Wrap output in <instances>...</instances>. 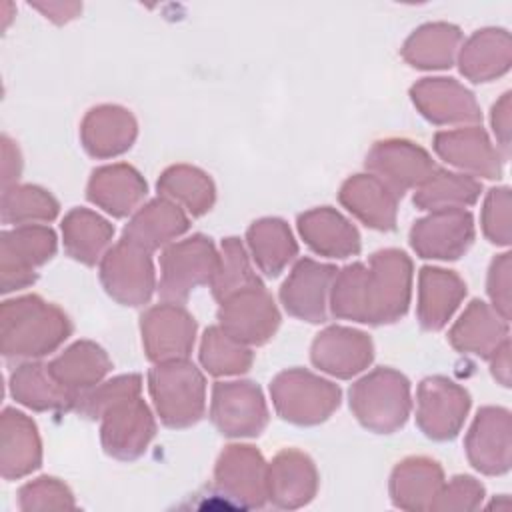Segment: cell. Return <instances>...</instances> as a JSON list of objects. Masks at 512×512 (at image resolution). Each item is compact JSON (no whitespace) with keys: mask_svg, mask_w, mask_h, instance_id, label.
Returning a JSON list of instances; mask_svg holds the SVG:
<instances>
[{"mask_svg":"<svg viewBox=\"0 0 512 512\" xmlns=\"http://www.w3.org/2000/svg\"><path fill=\"white\" fill-rule=\"evenodd\" d=\"M56 198L40 186L10 184L2 192V220L6 224L50 222L58 214Z\"/></svg>","mask_w":512,"mask_h":512,"instance_id":"cell-40","label":"cell"},{"mask_svg":"<svg viewBox=\"0 0 512 512\" xmlns=\"http://www.w3.org/2000/svg\"><path fill=\"white\" fill-rule=\"evenodd\" d=\"M144 196L146 182L128 164L102 166L92 172L88 182V200L116 218L128 216Z\"/></svg>","mask_w":512,"mask_h":512,"instance_id":"cell-26","label":"cell"},{"mask_svg":"<svg viewBox=\"0 0 512 512\" xmlns=\"http://www.w3.org/2000/svg\"><path fill=\"white\" fill-rule=\"evenodd\" d=\"M110 368L112 362L108 354L90 340H80L72 344L48 364L54 380L72 396H76V402L84 392L98 386V382L110 372Z\"/></svg>","mask_w":512,"mask_h":512,"instance_id":"cell-27","label":"cell"},{"mask_svg":"<svg viewBox=\"0 0 512 512\" xmlns=\"http://www.w3.org/2000/svg\"><path fill=\"white\" fill-rule=\"evenodd\" d=\"M434 150L448 164L468 170L484 178H500L502 160L498 150L490 144L488 134L480 126L438 132L434 136Z\"/></svg>","mask_w":512,"mask_h":512,"instance_id":"cell-21","label":"cell"},{"mask_svg":"<svg viewBox=\"0 0 512 512\" xmlns=\"http://www.w3.org/2000/svg\"><path fill=\"white\" fill-rule=\"evenodd\" d=\"M270 394L276 412L300 426L324 422L340 404L336 384L302 368L280 372L270 384Z\"/></svg>","mask_w":512,"mask_h":512,"instance_id":"cell-5","label":"cell"},{"mask_svg":"<svg viewBox=\"0 0 512 512\" xmlns=\"http://www.w3.org/2000/svg\"><path fill=\"white\" fill-rule=\"evenodd\" d=\"M412 262L402 250H380L372 254L364 276L366 324H388L400 320L410 304Z\"/></svg>","mask_w":512,"mask_h":512,"instance_id":"cell-4","label":"cell"},{"mask_svg":"<svg viewBox=\"0 0 512 512\" xmlns=\"http://www.w3.org/2000/svg\"><path fill=\"white\" fill-rule=\"evenodd\" d=\"M298 230L304 242L328 258H348L360 252L358 230L334 208L322 206L298 216Z\"/></svg>","mask_w":512,"mask_h":512,"instance_id":"cell-25","label":"cell"},{"mask_svg":"<svg viewBox=\"0 0 512 512\" xmlns=\"http://www.w3.org/2000/svg\"><path fill=\"white\" fill-rule=\"evenodd\" d=\"M488 294L492 298L494 310L502 318H510V254H500L488 274Z\"/></svg>","mask_w":512,"mask_h":512,"instance_id":"cell-45","label":"cell"},{"mask_svg":"<svg viewBox=\"0 0 512 512\" xmlns=\"http://www.w3.org/2000/svg\"><path fill=\"white\" fill-rule=\"evenodd\" d=\"M216 266L218 252L202 234L170 244L160 256V296L168 302L186 300L196 286L212 282Z\"/></svg>","mask_w":512,"mask_h":512,"instance_id":"cell-6","label":"cell"},{"mask_svg":"<svg viewBox=\"0 0 512 512\" xmlns=\"http://www.w3.org/2000/svg\"><path fill=\"white\" fill-rule=\"evenodd\" d=\"M340 202L366 226L392 230L398 196L374 174H354L340 188Z\"/></svg>","mask_w":512,"mask_h":512,"instance_id":"cell-24","label":"cell"},{"mask_svg":"<svg viewBox=\"0 0 512 512\" xmlns=\"http://www.w3.org/2000/svg\"><path fill=\"white\" fill-rule=\"evenodd\" d=\"M442 490V470L430 458H408L394 468L392 496L398 506L422 508V496H438Z\"/></svg>","mask_w":512,"mask_h":512,"instance_id":"cell-39","label":"cell"},{"mask_svg":"<svg viewBox=\"0 0 512 512\" xmlns=\"http://www.w3.org/2000/svg\"><path fill=\"white\" fill-rule=\"evenodd\" d=\"M148 384L166 426L186 428L202 418L206 406L204 376L186 358L156 364L148 374Z\"/></svg>","mask_w":512,"mask_h":512,"instance_id":"cell-3","label":"cell"},{"mask_svg":"<svg viewBox=\"0 0 512 512\" xmlns=\"http://www.w3.org/2000/svg\"><path fill=\"white\" fill-rule=\"evenodd\" d=\"M218 320L220 328L236 340L244 344H264L274 336L280 314L264 286H252L222 300Z\"/></svg>","mask_w":512,"mask_h":512,"instance_id":"cell-10","label":"cell"},{"mask_svg":"<svg viewBox=\"0 0 512 512\" xmlns=\"http://www.w3.org/2000/svg\"><path fill=\"white\" fill-rule=\"evenodd\" d=\"M0 466L6 480L20 478L40 466L42 450L36 424L22 412L6 408L2 412Z\"/></svg>","mask_w":512,"mask_h":512,"instance_id":"cell-29","label":"cell"},{"mask_svg":"<svg viewBox=\"0 0 512 512\" xmlns=\"http://www.w3.org/2000/svg\"><path fill=\"white\" fill-rule=\"evenodd\" d=\"M216 484L228 496L260 506L268 496V466L252 446H226L216 464Z\"/></svg>","mask_w":512,"mask_h":512,"instance_id":"cell-17","label":"cell"},{"mask_svg":"<svg viewBox=\"0 0 512 512\" xmlns=\"http://www.w3.org/2000/svg\"><path fill=\"white\" fill-rule=\"evenodd\" d=\"M482 228L490 242L506 246L510 242V190L494 188L488 192L482 210Z\"/></svg>","mask_w":512,"mask_h":512,"instance_id":"cell-44","label":"cell"},{"mask_svg":"<svg viewBox=\"0 0 512 512\" xmlns=\"http://www.w3.org/2000/svg\"><path fill=\"white\" fill-rule=\"evenodd\" d=\"M336 268L320 264L310 258H302L286 278L280 290V298L288 314L318 324L326 320V296L334 282Z\"/></svg>","mask_w":512,"mask_h":512,"instance_id":"cell-16","label":"cell"},{"mask_svg":"<svg viewBox=\"0 0 512 512\" xmlns=\"http://www.w3.org/2000/svg\"><path fill=\"white\" fill-rule=\"evenodd\" d=\"M462 32L448 22H428L418 26L402 46V58L422 70L448 68L460 48Z\"/></svg>","mask_w":512,"mask_h":512,"instance_id":"cell-32","label":"cell"},{"mask_svg":"<svg viewBox=\"0 0 512 512\" xmlns=\"http://www.w3.org/2000/svg\"><path fill=\"white\" fill-rule=\"evenodd\" d=\"M62 236L66 252L82 262L96 264L114 236V228L108 220L86 208H74L64 216Z\"/></svg>","mask_w":512,"mask_h":512,"instance_id":"cell-35","label":"cell"},{"mask_svg":"<svg viewBox=\"0 0 512 512\" xmlns=\"http://www.w3.org/2000/svg\"><path fill=\"white\" fill-rule=\"evenodd\" d=\"M210 286L218 302L226 300L228 296L240 290L262 286L258 276L252 272L246 250L238 238H226L222 242V252L218 254V266Z\"/></svg>","mask_w":512,"mask_h":512,"instance_id":"cell-42","label":"cell"},{"mask_svg":"<svg viewBox=\"0 0 512 512\" xmlns=\"http://www.w3.org/2000/svg\"><path fill=\"white\" fill-rule=\"evenodd\" d=\"M2 156H4V162H2V170H4V188L10 186V182H14L20 174V168H22V162H20V154H18V148L12 144V140L8 136H2Z\"/></svg>","mask_w":512,"mask_h":512,"instance_id":"cell-48","label":"cell"},{"mask_svg":"<svg viewBox=\"0 0 512 512\" xmlns=\"http://www.w3.org/2000/svg\"><path fill=\"white\" fill-rule=\"evenodd\" d=\"M200 362L214 376L242 374L252 364V352L244 342L236 340L220 326H212L204 332L200 346Z\"/></svg>","mask_w":512,"mask_h":512,"instance_id":"cell-41","label":"cell"},{"mask_svg":"<svg viewBox=\"0 0 512 512\" xmlns=\"http://www.w3.org/2000/svg\"><path fill=\"white\" fill-rule=\"evenodd\" d=\"M140 330L146 356L160 364L184 360L190 354L196 336V322L180 304L164 302L142 314Z\"/></svg>","mask_w":512,"mask_h":512,"instance_id":"cell-11","label":"cell"},{"mask_svg":"<svg viewBox=\"0 0 512 512\" xmlns=\"http://www.w3.org/2000/svg\"><path fill=\"white\" fill-rule=\"evenodd\" d=\"M158 192L164 198L182 204L192 216H202L208 212L216 198L210 176L188 164H178L164 170L158 180Z\"/></svg>","mask_w":512,"mask_h":512,"instance_id":"cell-37","label":"cell"},{"mask_svg":"<svg viewBox=\"0 0 512 512\" xmlns=\"http://www.w3.org/2000/svg\"><path fill=\"white\" fill-rule=\"evenodd\" d=\"M466 452L480 472H506L510 468V412L494 406L482 408L466 436Z\"/></svg>","mask_w":512,"mask_h":512,"instance_id":"cell-20","label":"cell"},{"mask_svg":"<svg viewBox=\"0 0 512 512\" xmlns=\"http://www.w3.org/2000/svg\"><path fill=\"white\" fill-rule=\"evenodd\" d=\"M412 102L434 124H464L482 118L474 94L454 78H422L410 90Z\"/></svg>","mask_w":512,"mask_h":512,"instance_id":"cell-18","label":"cell"},{"mask_svg":"<svg viewBox=\"0 0 512 512\" xmlns=\"http://www.w3.org/2000/svg\"><path fill=\"white\" fill-rule=\"evenodd\" d=\"M474 240L472 214L462 208L436 210L414 222L410 244L420 258L456 260Z\"/></svg>","mask_w":512,"mask_h":512,"instance_id":"cell-14","label":"cell"},{"mask_svg":"<svg viewBox=\"0 0 512 512\" xmlns=\"http://www.w3.org/2000/svg\"><path fill=\"white\" fill-rule=\"evenodd\" d=\"M450 344L462 354L490 358L508 340V320L482 300H472L452 326Z\"/></svg>","mask_w":512,"mask_h":512,"instance_id":"cell-23","label":"cell"},{"mask_svg":"<svg viewBox=\"0 0 512 512\" xmlns=\"http://www.w3.org/2000/svg\"><path fill=\"white\" fill-rule=\"evenodd\" d=\"M188 226L190 220L178 204L168 198H156L132 216L122 238L152 252L184 234Z\"/></svg>","mask_w":512,"mask_h":512,"instance_id":"cell-28","label":"cell"},{"mask_svg":"<svg viewBox=\"0 0 512 512\" xmlns=\"http://www.w3.org/2000/svg\"><path fill=\"white\" fill-rule=\"evenodd\" d=\"M316 468L298 450L280 452L268 466V496L280 506H298L314 496Z\"/></svg>","mask_w":512,"mask_h":512,"instance_id":"cell-33","label":"cell"},{"mask_svg":"<svg viewBox=\"0 0 512 512\" xmlns=\"http://www.w3.org/2000/svg\"><path fill=\"white\" fill-rule=\"evenodd\" d=\"M372 352V340L364 332L344 326H328L312 342L314 366L338 378L362 372L372 362Z\"/></svg>","mask_w":512,"mask_h":512,"instance_id":"cell-19","label":"cell"},{"mask_svg":"<svg viewBox=\"0 0 512 512\" xmlns=\"http://www.w3.org/2000/svg\"><path fill=\"white\" fill-rule=\"evenodd\" d=\"M480 182L472 176L448 172V170H434L432 176L418 186L414 194V204L422 210H450V208H464L474 204L480 196Z\"/></svg>","mask_w":512,"mask_h":512,"instance_id":"cell-38","label":"cell"},{"mask_svg":"<svg viewBox=\"0 0 512 512\" xmlns=\"http://www.w3.org/2000/svg\"><path fill=\"white\" fill-rule=\"evenodd\" d=\"M140 390H142V378L138 374L118 376L84 392L78 398L74 410L86 418H100L116 402L132 396H140Z\"/></svg>","mask_w":512,"mask_h":512,"instance_id":"cell-43","label":"cell"},{"mask_svg":"<svg viewBox=\"0 0 512 512\" xmlns=\"http://www.w3.org/2000/svg\"><path fill=\"white\" fill-rule=\"evenodd\" d=\"M100 280L106 292L120 304H146L156 286L150 252L122 238L102 256Z\"/></svg>","mask_w":512,"mask_h":512,"instance_id":"cell-8","label":"cell"},{"mask_svg":"<svg viewBox=\"0 0 512 512\" xmlns=\"http://www.w3.org/2000/svg\"><path fill=\"white\" fill-rule=\"evenodd\" d=\"M366 168L380 178L398 198L408 190L422 186L436 170L424 148L408 140H380L366 156Z\"/></svg>","mask_w":512,"mask_h":512,"instance_id":"cell-13","label":"cell"},{"mask_svg":"<svg viewBox=\"0 0 512 512\" xmlns=\"http://www.w3.org/2000/svg\"><path fill=\"white\" fill-rule=\"evenodd\" d=\"M72 332L68 316L40 296L6 300L0 308V340L6 358H40L54 352Z\"/></svg>","mask_w":512,"mask_h":512,"instance_id":"cell-1","label":"cell"},{"mask_svg":"<svg viewBox=\"0 0 512 512\" xmlns=\"http://www.w3.org/2000/svg\"><path fill=\"white\" fill-rule=\"evenodd\" d=\"M410 382L392 368H376L350 388V408L358 422L378 434L404 426L410 414Z\"/></svg>","mask_w":512,"mask_h":512,"instance_id":"cell-2","label":"cell"},{"mask_svg":"<svg viewBox=\"0 0 512 512\" xmlns=\"http://www.w3.org/2000/svg\"><path fill=\"white\" fill-rule=\"evenodd\" d=\"M30 6L40 10L46 18H50L56 24L70 22L82 12L80 2H30Z\"/></svg>","mask_w":512,"mask_h":512,"instance_id":"cell-46","label":"cell"},{"mask_svg":"<svg viewBox=\"0 0 512 512\" xmlns=\"http://www.w3.org/2000/svg\"><path fill=\"white\" fill-rule=\"evenodd\" d=\"M10 394L32 410H74L76 396L64 390L48 370V364L26 362L10 376Z\"/></svg>","mask_w":512,"mask_h":512,"instance_id":"cell-34","label":"cell"},{"mask_svg":"<svg viewBox=\"0 0 512 512\" xmlns=\"http://www.w3.org/2000/svg\"><path fill=\"white\" fill-rule=\"evenodd\" d=\"M470 410L468 392L444 376H430L418 386L416 422L432 440L454 438Z\"/></svg>","mask_w":512,"mask_h":512,"instance_id":"cell-9","label":"cell"},{"mask_svg":"<svg viewBox=\"0 0 512 512\" xmlns=\"http://www.w3.org/2000/svg\"><path fill=\"white\" fill-rule=\"evenodd\" d=\"M100 436L104 450L120 460L138 458L154 438V418L140 396L110 406L102 416Z\"/></svg>","mask_w":512,"mask_h":512,"instance_id":"cell-15","label":"cell"},{"mask_svg":"<svg viewBox=\"0 0 512 512\" xmlns=\"http://www.w3.org/2000/svg\"><path fill=\"white\" fill-rule=\"evenodd\" d=\"M210 416L224 436H258L268 422V408L254 382H218Z\"/></svg>","mask_w":512,"mask_h":512,"instance_id":"cell-12","label":"cell"},{"mask_svg":"<svg viewBox=\"0 0 512 512\" xmlns=\"http://www.w3.org/2000/svg\"><path fill=\"white\" fill-rule=\"evenodd\" d=\"M512 44L504 28L476 30L460 48V72L472 82H488L510 68Z\"/></svg>","mask_w":512,"mask_h":512,"instance_id":"cell-31","label":"cell"},{"mask_svg":"<svg viewBox=\"0 0 512 512\" xmlns=\"http://www.w3.org/2000/svg\"><path fill=\"white\" fill-rule=\"evenodd\" d=\"M508 340L490 356L492 358V374L504 384H510V360H508Z\"/></svg>","mask_w":512,"mask_h":512,"instance_id":"cell-49","label":"cell"},{"mask_svg":"<svg viewBox=\"0 0 512 512\" xmlns=\"http://www.w3.org/2000/svg\"><path fill=\"white\" fill-rule=\"evenodd\" d=\"M136 120L130 110L114 104L92 108L80 126L86 152L94 158H110L126 152L136 140Z\"/></svg>","mask_w":512,"mask_h":512,"instance_id":"cell-22","label":"cell"},{"mask_svg":"<svg viewBox=\"0 0 512 512\" xmlns=\"http://www.w3.org/2000/svg\"><path fill=\"white\" fill-rule=\"evenodd\" d=\"M248 246L266 276H278L298 252L288 224L280 218L256 220L248 228Z\"/></svg>","mask_w":512,"mask_h":512,"instance_id":"cell-36","label":"cell"},{"mask_svg":"<svg viewBox=\"0 0 512 512\" xmlns=\"http://www.w3.org/2000/svg\"><path fill=\"white\" fill-rule=\"evenodd\" d=\"M56 252V234L48 226L24 224L4 230L0 236L2 292L20 290L36 280V266L48 262Z\"/></svg>","mask_w":512,"mask_h":512,"instance_id":"cell-7","label":"cell"},{"mask_svg":"<svg viewBox=\"0 0 512 512\" xmlns=\"http://www.w3.org/2000/svg\"><path fill=\"white\" fill-rule=\"evenodd\" d=\"M492 126L500 140V146L508 154V148H510V144H508L510 142V94L508 92L492 108Z\"/></svg>","mask_w":512,"mask_h":512,"instance_id":"cell-47","label":"cell"},{"mask_svg":"<svg viewBox=\"0 0 512 512\" xmlns=\"http://www.w3.org/2000/svg\"><path fill=\"white\" fill-rule=\"evenodd\" d=\"M418 320L426 330L446 326L460 300L466 294V284L452 270L424 266L418 278Z\"/></svg>","mask_w":512,"mask_h":512,"instance_id":"cell-30","label":"cell"}]
</instances>
